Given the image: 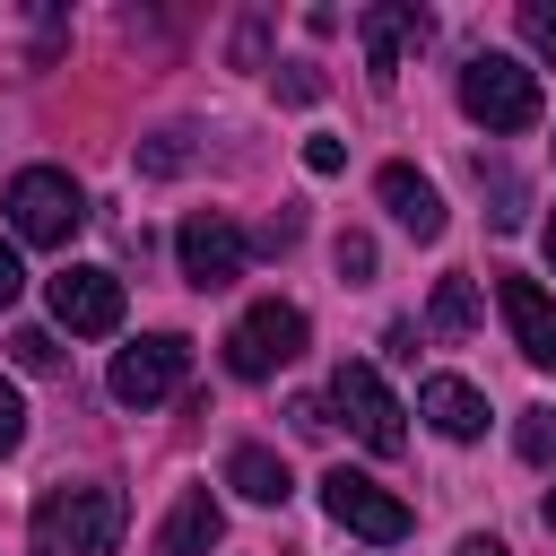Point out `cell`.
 <instances>
[{"label":"cell","mask_w":556,"mask_h":556,"mask_svg":"<svg viewBox=\"0 0 556 556\" xmlns=\"http://www.w3.org/2000/svg\"><path fill=\"white\" fill-rule=\"evenodd\" d=\"M122 521H130L122 486H61V495H43V513H35V530H43L52 556H113V547H122Z\"/></svg>","instance_id":"1"},{"label":"cell","mask_w":556,"mask_h":556,"mask_svg":"<svg viewBox=\"0 0 556 556\" xmlns=\"http://www.w3.org/2000/svg\"><path fill=\"white\" fill-rule=\"evenodd\" d=\"M460 113L478 130H530L539 122V78L513 52H469L460 61Z\"/></svg>","instance_id":"2"},{"label":"cell","mask_w":556,"mask_h":556,"mask_svg":"<svg viewBox=\"0 0 556 556\" xmlns=\"http://www.w3.org/2000/svg\"><path fill=\"white\" fill-rule=\"evenodd\" d=\"M9 226H17V243L61 252V243L87 226V191H78L61 165H26V174L9 182Z\"/></svg>","instance_id":"3"},{"label":"cell","mask_w":556,"mask_h":556,"mask_svg":"<svg viewBox=\"0 0 556 556\" xmlns=\"http://www.w3.org/2000/svg\"><path fill=\"white\" fill-rule=\"evenodd\" d=\"M295 356H304V313L278 304V295L252 304V313L226 330V374H235V382H269V374L295 365Z\"/></svg>","instance_id":"4"},{"label":"cell","mask_w":556,"mask_h":556,"mask_svg":"<svg viewBox=\"0 0 556 556\" xmlns=\"http://www.w3.org/2000/svg\"><path fill=\"white\" fill-rule=\"evenodd\" d=\"M321 408H339V417H348V434H356L365 452H382V460H391V452H408L400 400L382 391V374H374V365H339V374H330V400H321Z\"/></svg>","instance_id":"5"},{"label":"cell","mask_w":556,"mask_h":556,"mask_svg":"<svg viewBox=\"0 0 556 556\" xmlns=\"http://www.w3.org/2000/svg\"><path fill=\"white\" fill-rule=\"evenodd\" d=\"M321 513H330L339 530H356L365 547H400V539H408V504H400L391 486H374L365 469H330V478H321Z\"/></svg>","instance_id":"6"},{"label":"cell","mask_w":556,"mask_h":556,"mask_svg":"<svg viewBox=\"0 0 556 556\" xmlns=\"http://www.w3.org/2000/svg\"><path fill=\"white\" fill-rule=\"evenodd\" d=\"M174 252H182V278H191L200 295L235 287V278H243V261H252V243H243V226H235L226 208H191V217H182V235H174Z\"/></svg>","instance_id":"7"},{"label":"cell","mask_w":556,"mask_h":556,"mask_svg":"<svg viewBox=\"0 0 556 556\" xmlns=\"http://www.w3.org/2000/svg\"><path fill=\"white\" fill-rule=\"evenodd\" d=\"M182 374H191V339H182V330L130 339V348L113 356V400H122V408H156V400L182 391Z\"/></svg>","instance_id":"8"},{"label":"cell","mask_w":556,"mask_h":556,"mask_svg":"<svg viewBox=\"0 0 556 556\" xmlns=\"http://www.w3.org/2000/svg\"><path fill=\"white\" fill-rule=\"evenodd\" d=\"M356 35H365V78H374V87H391V78H400V61L434 35V17H426V9H408V0H382V9H365V17H356Z\"/></svg>","instance_id":"9"},{"label":"cell","mask_w":556,"mask_h":556,"mask_svg":"<svg viewBox=\"0 0 556 556\" xmlns=\"http://www.w3.org/2000/svg\"><path fill=\"white\" fill-rule=\"evenodd\" d=\"M52 321L78 330V339L122 330V278H113V269H61V278H52Z\"/></svg>","instance_id":"10"},{"label":"cell","mask_w":556,"mask_h":556,"mask_svg":"<svg viewBox=\"0 0 556 556\" xmlns=\"http://www.w3.org/2000/svg\"><path fill=\"white\" fill-rule=\"evenodd\" d=\"M495 304H504L513 348H521L539 374H556V295H547L539 278H495Z\"/></svg>","instance_id":"11"},{"label":"cell","mask_w":556,"mask_h":556,"mask_svg":"<svg viewBox=\"0 0 556 556\" xmlns=\"http://www.w3.org/2000/svg\"><path fill=\"white\" fill-rule=\"evenodd\" d=\"M417 408H426V426H434L443 443H478V434H486V391L460 382V374H426V382H417Z\"/></svg>","instance_id":"12"},{"label":"cell","mask_w":556,"mask_h":556,"mask_svg":"<svg viewBox=\"0 0 556 556\" xmlns=\"http://www.w3.org/2000/svg\"><path fill=\"white\" fill-rule=\"evenodd\" d=\"M374 191H382V208H391L417 243H434V235H443V191H434L417 165H382V182H374Z\"/></svg>","instance_id":"13"},{"label":"cell","mask_w":556,"mask_h":556,"mask_svg":"<svg viewBox=\"0 0 556 556\" xmlns=\"http://www.w3.org/2000/svg\"><path fill=\"white\" fill-rule=\"evenodd\" d=\"M217 530H226V521H217V495H208V486H182L148 556H208V547H217Z\"/></svg>","instance_id":"14"},{"label":"cell","mask_w":556,"mask_h":556,"mask_svg":"<svg viewBox=\"0 0 556 556\" xmlns=\"http://www.w3.org/2000/svg\"><path fill=\"white\" fill-rule=\"evenodd\" d=\"M226 486H235L243 504H287V495H295V478H287V460H278L269 443H235V452H226Z\"/></svg>","instance_id":"15"},{"label":"cell","mask_w":556,"mask_h":556,"mask_svg":"<svg viewBox=\"0 0 556 556\" xmlns=\"http://www.w3.org/2000/svg\"><path fill=\"white\" fill-rule=\"evenodd\" d=\"M426 330H434V339H469V330H478V287H469V278H434Z\"/></svg>","instance_id":"16"},{"label":"cell","mask_w":556,"mask_h":556,"mask_svg":"<svg viewBox=\"0 0 556 556\" xmlns=\"http://www.w3.org/2000/svg\"><path fill=\"white\" fill-rule=\"evenodd\" d=\"M513 443H521V460H556V408H521V426H513Z\"/></svg>","instance_id":"17"},{"label":"cell","mask_w":556,"mask_h":556,"mask_svg":"<svg viewBox=\"0 0 556 556\" xmlns=\"http://www.w3.org/2000/svg\"><path fill=\"white\" fill-rule=\"evenodd\" d=\"M521 35L539 61H556V0H521Z\"/></svg>","instance_id":"18"},{"label":"cell","mask_w":556,"mask_h":556,"mask_svg":"<svg viewBox=\"0 0 556 556\" xmlns=\"http://www.w3.org/2000/svg\"><path fill=\"white\" fill-rule=\"evenodd\" d=\"M330 261H339V278H348V287H365V278H374V243H365V235H339V243H330Z\"/></svg>","instance_id":"19"},{"label":"cell","mask_w":556,"mask_h":556,"mask_svg":"<svg viewBox=\"0 0 556 556\" xmlns=\"http://www.w3.org/2000/svg\"><path fill=\"white\" fill-rule=\"evenodd\" d=\"M9 348H17V365H26V374H52V365H61V348H52V330H17Z\"/></svg>","instance_id":"20"},{"label":"cell","mask_w":556,"mask_h":556,"mask_svg":"<svg viewBox=\"0 0 556 556\" xmlns=\"http://www.w3.org/2000/svg\"><path fill=\"white\" fill-rule=\"evenodd\" d=\"M26 443V400H17V382H0V452H17Z\"/></svg>","instance_id":"21"},{"label":"cell","mask_w":556,"mask_h":556,"mask_svg":"<svg viewBox=\"0 0 556 556\" xmlns=\"http://www.w3.org/2000/svg\"><path fill=\"white\" fill-rule=\"evenodd\" d=\"M304 165H313V174H339L348 148H339V139H304Z\"/></svg>","instance_id":"22"},{"label":"cell","mask_w":556,"mask_h":556,"mask_svg":"<svg viewBox=\"0 0 556 556\" xmlns=\"http://www.w3.org/2000/svg\"><path fill=\"white\" fill-rule=\"evenodd\" d=\"M287 417H295V434H330V408H321V400H295Z\"/></svg>","instance_id":"23"},{"label":"cell","mask_w":556,"mask_h":556,"mask_svg":"<svg viewBox=\"0 0 556 556\" xmlns=\"http://www.w3.org/2000/svg\"><path fill=\"white\" fill-rule=\"evenodd\" d=\"M17 287H26V269H17V252H9V243H0V313H9V304H17Z\"/></svg>","instance_id":"24"},{"label":"cell","mask_w":556,"mask_h":556,"mask_svg":"<svg viewBox=\"0 0 556 556\" xmlns=\"http://www.w3.org/2000/svg\"><path fill=\"white\" fill-rule=\"evenodd\" d=\"M452 556H504V539H486V530H478V539H460Z\"/></svg>","instance_id":"25"},{"label":"cell","mask_w":556,"mask_h":556,"mask_svg":"<svg viewBox=\"0 0 556 556\" xmlns=\"http://www.w3.org/2000/svg\"><path fill=\"white\" fill-rule=\"evenodd\" d=\"M539 243H547V261H556V217H547V235H539Z\"/></svg>","instance_id":"26"},{"label":"cell","mask_w":556,"mask_h":556,"mask_svg":"<svg viewBox=\"0 0 556 556\" xmlns=\"http://www.w3.org/2000/svg\"><path fill=\"white\" fill-rule=\"evenodd\" d=\"M547 530H556V486H547Z\"/></svg>","instance_id":"27"}]
</instances>
